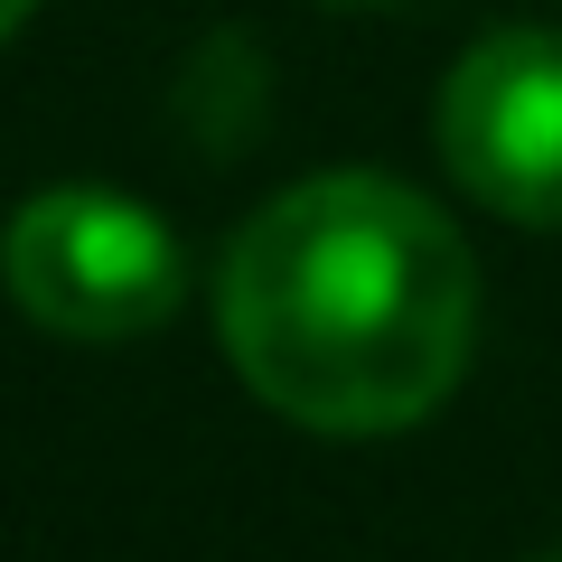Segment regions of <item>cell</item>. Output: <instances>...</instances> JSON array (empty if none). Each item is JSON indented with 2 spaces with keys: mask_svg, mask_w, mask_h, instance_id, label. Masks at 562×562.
<instances>
[{
  "mask_svg": "<svg viewBox=\"0 0 562 562\" xmlns=\"http://www.w3.org/2000/svg\"><path fill=\"white\" fill-rule=\"evenodd\" d=\"M553 562H562V553H553Z\"/></svg>",
  "mask_w": 562,
  "mask_h": 562,
  "instance_id": "6",
  "label": "cell"
},
{
  "mask_svg": "<svg viewBox=\"0 0 562 562\" xmlns=\"http://www.w3.org/2000/svg\"><path fill=\"white\" fill-rule=\"evenodd\" d=\"M0 281L57 338H150L188 291V254L122 188H47L0 235Z\"/></svg>",
  "mask_w": 562,
  "mask_h": 562,
  "instance_id": "2",
  "label": "cell"
},
{
  "mask_svg": "<svg viewBox=\"0 0 562 562\" xmlns=\"http://www.w3.org/2000/svg\"><path fill=\"white\" fill-rule=\"evenodd\" d=\"M29 10H38V0H0V47H10V29H20Z\"/></svg>",
  "mask_w": 562,
  "mask_h": 562,
  "instance_id": "4",
  "label": "cell"
},
{
  "mask_svg": "<svg viewBox=\"0 0 562 562\" xmlns=\"http://www.w3.org/2000/svg\"><path fill=\"white\" fill-rule=\"evenodd\" d=\"M235 375L301 431H403L460 384L479 272L431 198L375 169L281 188L216 272Z\"/></svg>",
  "mask_w": 562,
  "mask_h": 562,
  "instance_id": "1",
  "label": "cell"
},
{
  "mask_svg": "<svg viewBox=\"0 0 562 562\" xmlns=\"http://www.w3.org/2000/svg\"><path fill=\"white\" fill-rule=\"evenodd\" d=\"M319 10H384V0H319Z\"/></svg>",
  "mask_w": 562,
  "mask_h": 562,
  "instance_id": "5",
  "label": "cell"
},
{
  "mask_svg": "<svg viewBox=\"0 0 562 562\" xmlns=\"http://www.w3.org/2000/svg\"><path fill=\"white\" fill-rule=\"evenodd\" d=\"M441 160L487 216L562 225V38L497 29L441 85Z\"/></svg>",
  "mask_w": 562,
  "mask_h": 562,
  "instance_id": "3",
  "label": "cell"
}]
</instances>
